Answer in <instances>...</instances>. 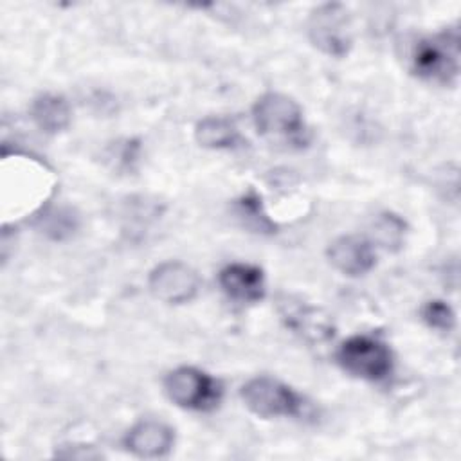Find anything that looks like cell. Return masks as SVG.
<instances>
[{
  "label": "cell",
  "mask_w": 461,
  "mask_h": 461,
  "mask_svg": "<svg viewBox=\"0 0 461 461\" xmlns=\"http://www.w3.org/2000/svg\"><path fill=\"white\" fill-rule=\"evenodd\" d=\"M405 223L393 212H382L375 221V238L389 250H396L403 243Z\"/></svg>",
  "instance_id": "5bb4252c"
},
{
  "label": "cell",
  "mask_w": 461,
  "mask_h": 461,
  "mask_svg": "<svg viewBox=\"0 0 461 461\" xmlns=\"http://www.w3.org/2000/svg\"><path fill=\"white\" fill-rule=\"evenodd\" d=\"M194 139L200 146L209 149H229L240 142V131L230 119L221 115H207L198 121Z\"/></svg>",
  "instance_id": "7c38bea8"
},
{
  "label": "cell",
  "mask_w": 461,
  "mask_h": 461,
  "mask_svg": "<svg viewBox=\"0 0 461 461\" xmlns=\"http://www.w3.org/2000/svg\"><path fill=\"white\" fill-rule=\"evenodd\" d=\"M175 443L173 429L157 420H142L135 423L124 436V447L137 457L155 459L171 452Z\"/></svg>",
  "instance_id": "9c48e42d"
},
{
  "label": "cell",
  "mask_w": 461,
  "mask_h": 461,
  "mask_svg": "<svg viewBox=\"0 0 461 461\" xmlns=\"http://www.w3.org/2000/svg\"><path fill=\"white\" fill-rule=\"evenodd\" d=\"M41 227L49 238L65 240L77 229V216L72 212V209H52L43 214Z\"/></svg>",
  "instance_id": "9a60e30c"
},
{
  "label": "cell",
  "mask_w": 461,
  "mask_h": 461,
  "mask_svg": "<svg viewBox=\"0 0 461 461\" xmlns=\"http://www.w3.org/2000/svg\"><path fill=\"white\" fill-rule=\"evenodd\" d=\"M240 214L247 216L249 220L254 221L256 227H259L261 230H272V221L261 212V203L259 198L256 194H247L240 200Z\"/></svg>",
  "instance_id": "e0dca14e"
},
{
  "label": "cell",
  "mask_w": 461,
  "mask_h": 461,
  "mask_svg": "<svg viewBox=\"0 0 461 461\" xmlns=\"http://www.w3.org/2000/svg\"><path fill=\"white\" fill-rule=\"evenodd\" d=\"M148 286L155 299L166 304H184L196 297L200 277L187 263L169 259L149 272Z\"/></svg>",
  "instance_id": "52a82bcc"
},
{
  "label": "cell",
  "mask_w": 461,
  "mask_h": 461,
  "mask_svg": "<svg viewBox=\"0 0 461 461\" xmlns=\"http://www.w3.org/2000/svg\"><path fill=\"white\" fill-rule=\"evenodd\" d=\"M326 254L333 268L349 277L367 274L376 263L373 245L360 236H340L333 240Z\"/></svg>",
  "instance_id": "ba28073f"
},
{
  "label": "cell",
  "mask_w": 461,
  "mask_h": 461,
  "mask_svg": "<svg viewBox=\"0 0 461 461\" xmlns=\"http://www.w3.org/2000/svg\"><path fill=\"white\" fill-rule=\"evenodd\" d=\"M421 319L427 322V326L439 330V331H450L456 324V313L445 301H429L421 308Z\"/></svg>",
  "instance_id": "2e32d148"
},
{
  "label": "cell",
  "mask_w": 461,
  "mask_h": 461,
  "mask_svg": "<svg viewBox=\"0 0 461 461\" xmlns=\"http://www.w3.org/2000/svg\"><path fill=\"white\" fill-rule=\"evenodd\" d=\"M337 362L344 371L369 382L385 380L393 373L389 346L371 335H353L337 349Z\"/></svg>",
  "instance_id": "3957f363"
},
{
  "label": "cell",
  "mask_w": 461,
  "mask_h": 461,
  "mask_svg": "<svg viewBox=\"0 0 461 461\" xmlns=\"http://www.w3.org/2000/svg\"><path fill=\"white\" fill-rule=\"evenodd\" d=\"M32 122L49 135L59 133L68 128L72 119V110L68 101L58 94H41L31 104Z\"/></svg>",
  "instance_id": "8fae6325"
},
{
  "label": "cell",
  "mask_w": 461,
  "mask_h": 461,
  "mask_svg": "<svg viewBox=\"0 0 461 461\" xmlns=\"http://www.w3.org/2000/svg\"><path fill=\"white\" fill-rule=\"evenodd\" d=\"M348 9L340 4H322L310 13L308 38L324 54L344 58L351 49V25Z\"/></svg>",
  "instance_id": "8992f818"
},
{
  "label": "cell",
  "mask_w": 461,
  "mask_h": 461,
  "mask_svg": "<svg viewBox=\"0 0 461 461\" xmlns=\"http://www.w3.org/2000/svg\"><path fill=\"white\" fill-rule=\"evenodd\" d=\"M164 391L175 405L189 411H211L221 398L218 380L191 366H182L167 373Z\"/></svg>",
  "instance_id": "277c9868"
},
{
  "label": "cell",
  "mask_w": 461,
  "mask_h": 461,
  "mask_svg": "<svg viewBox=\"0 0 461 461\" xmlns=\"http://www.w3.org/2000/svg\"><path fill=\"white\" fill-rule=\"evenodd\" d=\"M412 72L441 85H450L459 74V32L448 29L416 41L411 54Z\"/></svg>",
  "instance_id": "7a4b0ae2"
},
{
  "label": "cell",
  "mask_w": 461,
  "mask_h": 461,
  "mask_svg": "<svg viewBox=\"0 0 461 461\" xmlns=\"http://www.w3.org/2000/svg\"><path fill=\"white\" fill-rule=\"evenodd\" d=\"M319 312L313 308H308L301 303H285L283 304V317L286 319V324L295 330L297 333H304V337L312 339H326L330 337L331 330L330 324L324 319L317 317Z\"/></svg>",
  "instance_id": "4fadbf2b"
},
{
  "label": "cell",
  "mask_w": 461,
  "mask_h": 461,
  "mask_svg": "<svg viewBox=\"0 0 461 461\" xmlns=\"http://www.w3.org/2000/svg\"><path fill=\"white\" fill-rule=\"evenodd\" d=\"M241 400L259 418L299 416L304 405L303 398L290 385L270 376L250 378L241 387Z\"/></svg>",
  "instance_id": "5b68a950"
},
{
  "label": "cell",
  "mask_w": 461,
  "mask_h": 461,
  "mask_svg": "<svg viewBox=\"0 0 461 461\" xmlns=\"http://www.w3.org/2000/svg\"><path fill=\"white\" fill-rule=\"evenodd\" d=\"M252 121L259 135L290 144L306 142V124L301 106L279 92L263 94L252 106Z\"/></svg>",
  "instance_id": "6da1fadb"
},
{
  "label": "cell",
  "mask_w": 461,
  "mask_h": 461,
  "mask_svg": "<svg viewBox=\"0 0 461 461\" xmlns=\"http://www.w3.org/2000/svg\"><path fill=\"white\" fill-rule=\"evenodd\" d=\"M221 290L238 303H258L265 297V276L249 263H230L218 274Z\"/></svg>",
  "instance_id": "30bf717a"
}]
</instances>
